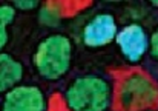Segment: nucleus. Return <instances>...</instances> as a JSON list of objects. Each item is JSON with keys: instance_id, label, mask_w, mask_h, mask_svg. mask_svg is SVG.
I'll use <instances>...</instances> for the list:
<instances>
[{"instance_id": "f257e3e1", "label": "nucleus", "mask_w": 158, "mask_h": 111, "mask_svg": "<svg viewBox=\"0 0 158 111\" xmlns=\"http://www.w3.org/2000/svg\"><path fill=\"white\" fill-rule=\"evenodd\" d=\"M112 99V85L100 76L77 77L64 91V102L71 111H107Z\"/></svg>"}, {"instance_id": "f03ea898", "label": "nucleus", "mask_w": 158, "mask_h": 111, "mask_svg": "<svg viewBox=\"0 0 158 111\" xmlns=\"http://www.w3.org/2000/svg\"><path fill=\"white\" fill-rule=\"evenodd\" d=\"M72 42L64 34H51L35 48L32 57L37 73L46 80H60L68 74L72 63Z\"/></svg>"}, {"instance_id": "7ed1b4c3", "label": "nucleus", "mask_w": 158, "mask_h": 111, "mask_svg": "<svg viewBox=\"0 0 158 111\" xmlns=\"http://www.w3.org/2000/svg\"><path fill=\"white\" fill-rule=\"evenodd\" d=\"M158 100L157 85L143 73H132L124 77L118 90V107L121 111H144Z\"/></svg>"}, {"instance_id": "20e7f679", "label": "nucleus", "mask_w": 158, "mask_h": 111, "mask_svg": "<svg viewBox=\"0 0 158 111\" xmlns=\"http://www.w3.org/2000/svg\"><path fill=\"white\" fill-rule=\"evenodd\" d=\"M115 43L123 57L129 63H138L151 50V39L140 23H129L123 26L115 39Z\"/></svg>"}, {"instance_id": "39448f33", "label": "nucleus", "mask_w": 158, "mask_h": 111, "mask_svg": "<svg viewBox=\"0 0 158 111\" xmlns=\"http://www.w3.org/2000/svg\"><path fill=\"white\" fill-rule=\"evenodd\" d=\"M118 31L115 17L109 12H100L85 25L81 31V42L88 48H103L117 39Z\"/></svg>"}, {"instance_id": "423d86ee", "label": "nucleus", "mask_w": 158, "mask_h": 111, "mask_svg": "<svg viewBox=\"0 0 158 111\" xmlns=\"http://www.w3.org/2000/svg\"><path fill=\"white\" fill-rule=\"evenodd\" d=\"M48 102L35 85H19L3 97L2 111H46Z\"/></svg>"}, {"instance_id": "0eeeda50", "label": "nucleus", "mask_w": 158, "mask_h": 111, "mask_svg": "<svg viewBox=\"0 0 158 111\" xmlns=\"http://www.w3.org/2000/svg\"><path fill=\"white\" fill-rule=\"evenodd\" d=\"M25 74L23 65L8 53H0V94L19 87Z\"/></svg>"}, {"instance_id": "6e6552de", "label": "nucleus", "mask_w": 158, "mask_h": 111, "mask_svg": "<svg viewBox=\"0 0 158 111\" xmlns=\"http://www.w3.org/2000/svg\"><path fill=\"white\" fill-rule=\"evenodd\" d=\"M14 19H15V8L8 3L0 5V53L8 45L9 40L8 26L14 22Z\"/></svg>"}, {"instance_id": "1a4fd4ad", "label": "nucleus", "mask_w": 158, "mask_h": 111, "mask_svg": "<svg viewBox=\"0 0 158 111\" xmlns=\"http://www.w3.org/2000/svg\"><path fill=\"white\" fill-rule=\"evenodd\" d=\"M61 22V9L54 3H45L39 8V23L43 26L55 28Z\"/></svg>"}, {"instance_id": "9d476101", "label": "nucleus", "mask_w": 158, "mask_h": 111, "mask_svg": "<svg viewBox=\"0 0 158 111\" xmlns=\"http://www.w3.org/2000/svg\"><path fill=\"white\" fill-rule=\"evenodd\" d=\"M12 6L15 9H20V11H34V9L40 8L42 5L39 0H14Z\"/></svg>"}, {"instance_id": "9b49d317", "label": "nucleus", "mask_w": 158, "mask_h": 111, "mask_svg": "<svg viewBox=\"0 0 158 111\" xmlns=\"http://www.w3.org/2000/svg\"><path fill=\"white\" fill-rule=\"evenodd\" d=\"M151 55L155 60H158V26L151 36Z\"/></svg>"}, {"instance_id": "f8f14e48", "label": "nucleus", "mask_w": 158, "mask_h": 111, "mask_svg": "<svg viewBox=\"0 0 158 111\" xmlns=\"http://www.w3.org/2000/svg\"><path fill=\"white\" fill-rule=\"evenodd\" d=\"M151 5H154L155 8H158V2H151Z\"/></svg>"}, {"instance_id": "ddd939ff", "label": "nucleus", "mask_w": 158, "mask_h": 111, "mask_svg": "<svg viewBox=\"0 0 158 111\" xmlns=\"http://www.w3.org/2000/svg\"><path fill=\"white\" fill-rule=\"evenodd\" d=\"M144 111H154V110H144Z\"/></svg>"}]
</instances>
